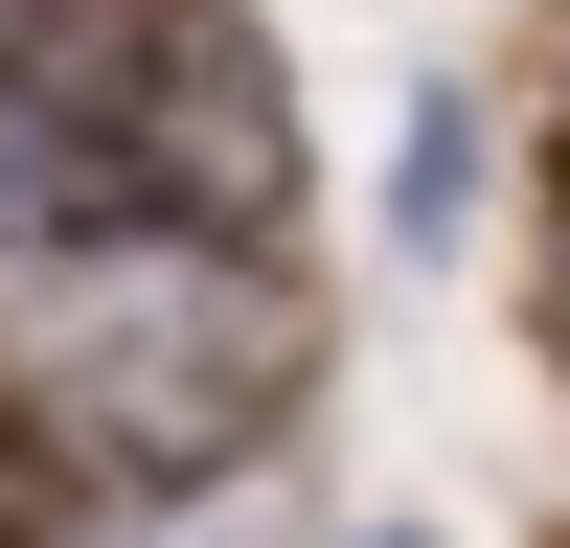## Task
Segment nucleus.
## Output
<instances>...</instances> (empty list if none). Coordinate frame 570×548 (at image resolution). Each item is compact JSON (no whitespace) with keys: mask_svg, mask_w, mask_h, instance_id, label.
Masks as SVG:
<instances>
[{"mask_svg":"<svg viewBox=\"0 0 570 548\" xmlns=\"http://www.w3.org/2000/svg\"><path fill=\"white\" fill-rule=\"evenodd\" d=\"M320 411V297L252 228H115L0 297V434L69 502H228Z\"/></svg>","mask_w":570,"mask_h":548,"instance_id":"f257e3e1","label":"nucleus"},{"mask_svg":"<svg viewBox=\"0 0 570 548\" xmlns=\"http://www.w3.org/2000/svg\"><path fill=\"white\" fill-rule=\"evenodd\" d=\"M389 206H411V228H456V206H480V115H456V91L411 115V160H389Z\"/></svg>","mask_w":570,"mask_h":548,"instance_id":"f03ea898","label":"nucleus"},{"mask_svg":"<svg viewBox=\"0 0 570 548\" xmlns=\"http://www.w3.org/2000/svg\"><path fill=\"white\" fill-rule=\"evenodd\" d=\"M343 548H411V526H343Z\"/></svg>","mask_w":570,"mask_h":548,"instance_id":"7ed1b4c3","label":"nucleus"},{"mask_svg":"<svg viewBox=\"0 0 570 548\" xmlns=\"http://www.w3.org/2000/svg\"><path fill=\"white\" fill-rule=\"evenodd\" d=\"M0 23H46V0H0Z\"/></svg>","mask_w":570,"mask_h":548,"instance_id":"20e7f679","label":"nucleus"}]
</instances>
